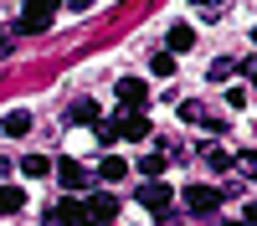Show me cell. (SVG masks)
<instances>
[{"instance_id":"44dd1931","label":"cell","mask_w":257,"mask_h":226,"mask_svg":"<svg viewBox=\"0 0 257 226\" xmlns=\"http://www.w3.org/2000/svg\"><path fill=\"white\" fill-rule=\"evenodd\" d=\"M118 139V123H108V118H98V144H113Z\"/></svg>"},{"instance_id":"4fadbf2b","label":"cell","mask_w":257,"mask_h":226,"mask_svg":"<svg viewBox=\"0 0 257 226\" xmlns=\"http://www.w3.org/2000/svg\"><path fill=\"white\" fill-rule=\"evenodd\" d=\"M128 175V164L118 159V154H103V164H98V180H108V185H118Z\"/></svg>"},{"instance_id":"30bf717a","label":"cell","mask_w":257,"mask_h":226,"mask_svg":"<svg viewBox=\"0 0 257 226\" xmlns=\"http://www.w3.org/2000/svg\"><path fill=\"white\" fill-rule=\"evenodd\" d=\"M180 118H185V123H201V129H221V118L206 113L201 103H180Z\"/></svg>"},{"instance_id":"2e32d148","label":"cell","mask_w":257,"mask_h":226,"mask_svg":"<svg viewBox=\"0 0 257 226\" xmlns=\"http://www.w3.org/2000/svg\"><path fill=\"white\" fill-rule=\"evenodd\" d=\"M67 123H98V103H88V98L72 103V108H67Z\"/></svg>"},{"instance_id":"ffe728a7","label":"cell","mask_w":257,"mask_h":226,"mask_svg":"<svg viewBox=\"0 0 257 226\" xmlns=\"http://www.w3.org/2000/svg\"><path fill=\"white\" fill-rule=\"evenodd\" d=\"M237 170H242L247 180H257V154H252V149H242V154H237Z\"/></svg>"},{"instance_id":"603a6c76","label":"cell","mask_w":257,"mask_h":226,"mask_svg":"<svg viewBox=\"0 0 257 226\" xmlns=\"http://www.w3.org/2000/svg\"><path fill=\"white\" fill-rule=\"evenodd\" d=\"M242 221H247V226H257V200L247 205V216H242Z\"/></svg>"},{"instance_id":"5b68a950","label":"cell","mask_w":257,"mask_h":226,"mask_svg":"<svg viewBox=\"0 0 257 226\" xmlns=\"http://www.w3.org/2000/svg\"><path fill=\"white\" fill-rule=\"evenodd\" d=\"M47 26H52V6H26V11H21V21H16L21 36H36V31H47Z\"/></svg>"},{"instance_id":"5bb4252c","label":"cell","mask_w":257,"mask_h":226,"mask_svg":"<svg viewBox=\"0 0 257 226\" xmlns=\"http://www.w3.org/2000/svg\"><path fill=\"white\" fill-rule=\"evenodd\" d=\"M21 205H26V190H16V185H0V216H16Z\"/></svg>"},{"instance_id":"9c48e42d","label":"cell","mask_w":257,"mask_h":226,"mask_svg":"<svg viewBox=\"0 0 257 226\" xmlns=\"http://www.w3.org/2000/svg\"><path fill=\"white\" fill-rule=\"evenodd\" d=\"M118 139H149V118L144 113H123L118 118Z\"/></svg>"},{"instance_id":"e0dca14e","label":"cell","mask_w":257,"mask_h":226,"mask_svg":"<svg viewBox=\"0 0 257 226\" xmlns=\"http://www.w3.org/2000/svg\"><path fill=\"white\" fill-rule=\"evenodd\" d=\"M206 164H211V170H231L237 159H231V154L221 149V144H206Z\"/></svg>"},{"instance_id":"cb8c5ba5","label":"cell","mask_w":257,"mask_h":226,"mask_svg":"<svg viewBox=\"0 0 257 226\" xmlns=\"http://www.w3.org/2000/svg\"><path fill=\"white\" fill-rule=\"evenodd\" d=\"M226 226H247V221H226Z\"/></svg>"},{"instance_id":"52a82bcc","label":"cell","mask_w":257,"mask_h":226,"mask_svg":"<svg viewBox=\"0 0 257 226\" xmlns=\"http://www.w3.org/2000/svg\"><path fill=\"white\" fill-rule=\"evenodd\" d=\"M139 200L149 205V211H160V216H165V211H170V200H175V195H170V185H165V180H144Z\"/></svg>"},{"instance_id":"8fae6325","label":"cell","mask_w":257,"mask_h":226,"mask_svg":"<svg viewBox=\"0 0 257 226\" xmlns=\"http://www.w3.org/2000/svg\"><path fill=\"white\" fill-rule=\"evenodd\" d=\"M0 129H6L11 139H21V134H31V113H26V108H11L6 118H0Z\"/></svg>"},{"instance_id":"7a4b0ae2","label":"cell","mask_w":257,"mask_h":226,"mask_svg":"<svg viewBox=\"0 0 257 226\" xmlns=\"http://www.w3.org/2000/svg\"><path fill=\"white\" fill-rule=\"evenodd\" d=\"M82 205H88V226H108V221L118 216V195H113V190H93Z\"/></svg>"},{"instance_id":"6da1fadb","label":"cell","mask_w":257,"mask_h":226,"mask_svg":"<svg viewBox=\"0 0 257 226\" xmlns=\"http://www.w3.org/2000/svg\"><path fill=\"white\" fill-rule=\"evenodd\" d=\"M47 226H88V205H82L77 195H67V200H57L52 211H47Z\"/></svg>"},{"instance_id":"9a60e30c","label":"cell","mask_w":257,"mask_h":226,"mask_svg":"<svg viewBox=\"0 0 257 226\" xmlns=\"http://www.w3.org/2000/svg\"><path fill=\"white\" fill-rule=\"evenodd\" d=\"M21 170H26L31 180H41V175H52V170H57V164H52L47 154H26V159H21Z\"/></svg>"},{"instance_id":"7c38bea8","label":"cell","mask_w":257,"mask_h":226,"mask_svg":"<svg viewBox=\"0 0 257 226\" xmlns=\"http://www.w3.org/2000/svg\"><path fill=\"white\" fill-rule=\"evenodd\" d=\"M165 164H170L165 149H149V154L139 159V175H144V180H160V175H165Z\"/></svg>"},{"instance_id":"d6986e66","label":"cell","mask_w":257,"mask_h":226,"mask_svg":"<svg viewBox=\"0 0 257 226\" xmlns=\"http://www.w3.org/2000/svg\"><path fill=\"white\" fill-rule=\"evenodd\" d=\"M231 72H237V62H226V57H221V62H211V72H206V77H211V82H226Z\"/></svg>"},{"instance_id":"7402d4cb","label":"cell","mask_w":257,"mask_h":226,"mask_svg":"<svg viewBox=\"0 0 257 226\" xmlns=\"http://www.w3.org/2000/svg\"><path fill=\"white\" fill-rule=\"evenodd\" d=\"M237 72H242V77H252V88H257V57H247L242 67H237Z\"/></svg>"},{"instance_id":"ba28073f","label":"cell","mask_w":257,"mask_h":226,"mask_svg":"<svg viewBox=\"0 0 257 226\" xmlns=\"http://www.w3.org/2000/svg\"><path fill=\"white\" fill-rule=\"evenodd\" d=\"M190 47H196V26H170L165 52H170V57H180V52H190Z\"/></svg>"},{"instance_id":"277c9868","label":"cell","mask_w":257,"mask_h":226,"mask_svg":"<svg viewBox=\"0 0 257 226\" xmlns=\"http://www.w3.org/2000/svg\"><path fill=\"white\" fill-rule=\"evenodd\" d=\"M118 103H128V113H139L149 103V82L144 77H118Z\"/></svg>"},{"instance_id":"d4e9b609","label":"cell","mask_w":257,"mask_h":226,"mask_svg":"<svg viewBox=\"0 0 257 226\" xmlns=\"http://www.w3.org/2000/svg\"><path fill=\"white\" fill-rule=\"evenodd\" d=\"M252 41H257V26H252Z\"/></svg>"},{"instance_id":"8992f818","label":"cell","mask_w":257,"mask_h":226,"mask_svg":"<svg viewBox=\"0 0 257 226\" xmlns=\"http://www.w3.org/2000/svg\"><path fill=\"white\" fill-rule=\"evenodd\" d=\"M57 180H62V190H88V170H82L77 159H57Z\"/></svg>"},{"instance_id":"3957f363","label":"cell","mask_w":257,"mask_h":226,"mask_svg":"<svg viewBox=\"0 0 257 226\" xmlns=\"http://www.w3.org/2000/svg\"><path fill=\"white\" fill-rule=\"evenodd\" d=\"M185 205H190L196 216H211V211H221V190H216V185H190V190H185Z\"/></svg>"},{"instance_id":"ac0fdd59","label":"cell","mask_w":257,"mask_h":226,"mask_svg":"<svg viewBox=\"0 0 257 226\" xmlns=\"http://www.w3.org/2000/svg\"><path fill=\"white\" fill-rule=\"evenodd\" d=\"M149 72H155V77H175V57H170V52H160L155 62H149Z\"/></svg>"}]
</instances>
